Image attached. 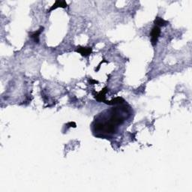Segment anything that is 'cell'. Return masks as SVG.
I'll use <instances>...</instances> for the list:
<instances>
[{
    "instance_id": "obj_1",
    "label": "cell",
    "mask_w": 192,
    "mask_h": 192,
    "mask_svg": "<svg viewBox=\"0 0 192 192\" xmlns=\"http://www.w3.org/2000/svg\"><path fill=\"white\" fill-rule=\"evenodd\" d=\"M161 35V29L158 26H155L152 29V31H151L150 33V38H151V44L153 47L155 46L157 44L158 40V38L160 37Z\"/></svg>"
},
{
    "instance_id": "obj_2",
    "label": "cell",
    "mask_w": 192,
    "mask_h": 192,
    "mask_svg": "<svg viewBox=\"0 0 192 192\" xmlns=\"http://www.w3.org/2000/svg\"><path fill=\"white\" fill-rule=\"evenodd\" d=\"M76 52L80 54L82 57H87L92 54V52H93V48L90 47H84L78 46L77 49H76Z\"/></svg>"
},
{
    "instance_id": "obj_3",
    "label": "cell",
    "mask_w": 192,
    "mask_h": 192,
    "mask_svg": "<svg viewBox=\"0 0 192 192\" xmlns=\"http://www.w3.org/2000/svg\"><path fill=\"white\" fill-rule=\"evenodd\" d=\"M108 91V89L107 87H104L102 90H101L100 93H96V95H95V98L96 99V101H98V102H103L105 104L106 102V93Z\"/></svg>"
},
{
    "instance_id": "obj_4",
    "label": "cell",
    "mask_w": 192,
    "mask_h": 192,
    "mask_svg": "<svg viewBox=\"0 0 192 192\" xmlns=\"http://www.w3.org/2000/svg\"><path fill=\"white\" fill-rule=\"evenodd\" d=\"M68 7V4L65 1L62 0V1H56L55 3L52 5V7L50 8V9L49 10V12L52 11L53 10H55V9L58 8H65Z\"/></svg>"
},
{
    "instance_id": "obj_5",
    "label": "cell",
    "mask_w": 192,
    "mask_h": 192,
    "mask_svg": "<svg viewBox=\"0 0 192 192\" xmlns=\"http://www.w3.org/2000/svg\"><path fill=\"white\" fill-rule=\"evenodd\" d=\"M154 24L158 27H161V26H165L169 24V22L168 20H164L163 18H159V17H156L155 19L154 20Z\"/></svg>"
},
{
    "instance_id": "obj_6",
    "label": "cell",
    "mask_w": 192,
    "mask_h": 192,
    "mask_svg": "<svg viewBox=\"0 0 192 192\" xmlns=\"http://www.w3.org/2000/svg\"><path fill=\"white\" fill-rule=\"evenodd\" d=\"M44 28L43 26H41V27H40V29H39L38 30L35 31L33 33L31 34L30 37L33 39L34 42H35V44L39 43V37H40V35L41 34V32L44 31Z\"/></svg>"
},
{
    "instance_id": "obj_7",
    "label": "cell",
    "mask_w": 192,
    "mask_h": 192,
    "mask_svg": "<svg viewBox=\"0 0 192 192\" xmlns=\"http://www.w3.org/2000/svg\"><path fill=\"white\" fill-rule=\"evenodd\" d=\"M125 101V100L123 99L121 97H117V98H114V99L111 100V101H106L105 104H108V105H114V104H122Z\"/></svg>"
},
{
    "instance_id": "obj_8",
    "label": "cell",
    "mask_w": 192,
    "mask_h": 192,
    "mask_svg": "<svg viewBox=\"0 0 192 192\" xmlns=\"http://www.w3.org/2000/svg\"><path fill=\"white\" fill-rule=\"evenodd\" d=\"M89 83L90 84H96V83H98V81L96 80H93V79H89Z\"/></svg>"
}]
</instances>
